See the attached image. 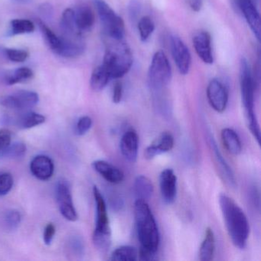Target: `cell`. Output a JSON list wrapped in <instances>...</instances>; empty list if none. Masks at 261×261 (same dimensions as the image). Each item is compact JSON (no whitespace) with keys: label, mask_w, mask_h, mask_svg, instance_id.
<instances>
[{"label":"cell","mask_w":261,"mask_h":261,"mask_svg":"<svg viewBox=\"0 0 261 261\" xmlns=\"http://www.w3.org/2000/svg\"><path fill=\"white\" fill-rule=\"evenodd\" d=\"M219 204L227 233L235 247L243 250L250 233L248 220L244 211L228 195L221 194Z\"/></svg>","instance_id":"obj_1"},{"label":"cell","mask_w":261,"mask_h":261,"mask_svg":"<svg viewBox=\"0 0 261 261\" xmlns=\"http://www.w3.org/2000/svg\"><path fill=\"white\" fill-rule=\"evenodd\" d=\"M134 218L140 249L155 254L160 247V230L146 201L137 199L135 201Z\"/></svg>","instance_id":"obj_2"},{"label":"cell","mask_w":261,"mask_h":261,"mask_svg":"<svg viewBox=\"0 0 261 261\" xmlns=\"http://www.w3.org/2000/svg\"><path fill=\"white\" fill-rule=\"evenodd\" d=\"M240 88L247 127L258 144H259L260 129L254 111L256 81L253 77L250 64L245 58H241L240 61Z\"/></svg>","instance_id":"obj_3"},{"label":"cell","mask_w":261,"mask_h":261,"mask_svg":"<svg viewBox=\"0 0 261 261\" xmlns=\"http://www.w3.org/2000/svg\"><path fill=\"white\" fill-rule=\"evenodd\" d=\"M103 57V65L111 79H120L126 75L133 65V54L129 45L122 40L111 39Z\"/></svg>","instance_id":"obj_4"},{"label":"cell","mask_w":261,"mask_h":261,"mask_svg":"<svg viewBox=\"0 0 261 261\" xmlns=\"http://www.w3.org/2000/svg\"><path fill=\"white\" fill-rule=\"evenodd\" d=\"M93 194L96 204V227L93 241L97 250L107 252L111 245V230L106 201L97 186L93 189Z\"/></svg>","instance_id":"obj_5"},{"label":"cell","mask_w":261,"mask_h":261,"mask_svg":"<svg viewBox=\"0 0 261 261\" xmlns=\"http://www.w3.org/2000/svg\"><path fill=\"white\" fill-rule=\"evenodd\" d=\"M172 68L168 58L163 51L154 54L148 71V84L153 94H160L170 83Z\"/></svg>","instance_id":"obj_6"},{"label":"cell","mask_w":261,"mask_h":261,"mask_svg":"<svg viewBox=\"0 0 261 261\" xmlns=\"http://www.w3.org/2000/svg\"><path fill=\"white\" fill-rule=\"evenodd\" d=\"M105 33L111 39L122 40L125 36L123 19L115 13L105 0H94Z\"/></svg>","instance_id":"obj_7"},{"label":"cell","mask_w":261,"mask_h":261,"mask_svg":"<svg viewBox=\"0 0 261 261\" xmlns=\"http://www.w3.org/2000/svg\"><path fill=\"white\" fill-rule=\"evenodd\" d=\"M39 97L34 91H16L10 95L0 98V105L7 109L16 111H27L34 108L39 103Z\"/></svg>","instance_id":"obj_8"},{"label":"cell","mask_w":261,"mask_h":261,"mask_svg":"<svg viewBox=\"0 0 261 261\" xmlns=\"http://www.w3.org/2000/svg\"><path fill=\"white\" fill-rule=\"evenodd\" d=\"M170 48L174 62L180 74L182 75L189 74L192 56L187 45L180 37L174 35L170 37Z\"/></svg>","instance_id":"obj_9"},{"label":"cell","mask_w":261,"mask_h":261,"mask_svg":"<svg viewBox=\"0 0 261 261\" xmlns=\"http://www.w3.org/2000/svg\"><path fill=\"white\" fill-rule=\"evenodd\" d=\"M56 198L61 214L68 221H77L79 216L73 203L71 189L66 181H60L58 183Z\"/></svg>","instance_id":"obj_10"},{"label":"cell","mask_w":261,"mask_h":261,"mask_svg":"<svg viewBox=\"0 0 261 261\" xmlns=\"http://www.w3.org/2000/svg\"><path fill=\"white\" fill-rule=\"evenodd\" d=\"M207 97L209 105L216 112L223 113L225 111L228 103V91L221 81L212 79L209 82Z\"/></svg>","instance_id":"obj_11"},{"label":"cell","mask_w":261,"mask_h":261,"mask_svg":"<svg viewBox=\"0 0 261 261\" xmlns=\"http://www.w3.org/2000/svg\"><path fill=\"white\" fill-rule=\"evenodd\" d=\"M238 5L247 21V25L259 42L261 37L260 16L256 4L252 0H238Z\"/></svg>","instance_id":"obj_12"},{"label":"cell","mask_w":261,"mask_h":261,"mask_svg":"<svg viewBox=\"0 0 261 261\" xmlns=\"http://www.w3.org/2000/svg\"><path fill=\"white\" fill-rule=\"evenodd\" d=\"M160 187L162 198L166 204L175 201L177 195V177L172 169H166L160 175Z\"/></svg>","instance_id":"obj_13"},{"label":"cell","mask_w":261,"mask_h":261,"mask_svg":"<svg viewBox=\"0 0 261 261\" xmlns=\"http://www.w3.org/2000/svg\"><path fill=\"white\" fill-rule=\"evenodd\" d=\"M195 53L204 63L212 65L214 62L212 48V37L207 32L196 33L192 39Z\"/></svg>","instance_id":"obj_14"},{"label":"cell","mask_w":261,"mask_h":261,"mask_svg":"<svg viewBox=\"0 0 261 261\" xmlns=\"http://www.w3.org/2000/svg\"><path fill=\"white\" fill-rule=\"evenodd\" d=\"M208 141L209 145H210L212 152H213L214 155H215V162H216L217 166H218V168L219 169L221 177H222L223 179H224V181H225L227 186L234 189L237 186L234 174H233L231 168L229 166L228 163L224 160L222 154L220 152L218 145H217L216 141L214 139L213 136L211 135V134L208 137Z\"/></svg>","instance_id":"obj_15"},{"label":"cell","mask_w":261,"mask_h":261,"mask_svg":"<svg viewBox=\"0 0 261 261\" xmlns=\"http://www.w3.org/2000/svg\"><path fill=\"white\" fill-rule=\"evenodd\" d=\"M122 155L130 163H135L137 160L139 149V137L134 129H128L122 136L120 143Z\"/></svg>","instance_id":"obj_16"},{"label":"cell","mask_w":261,"mask_h":261,"mask_svg":"<svg viewBox=\"0 0 261 261\" xmlns=\"http://www.w3.org/2000/svg\"><path fill=\"white\" fill-rule=\"evenodd\" d=\"M174 143V137L170 133H163L152 144L145 149V158L146 160H152L157 155L169 152L173 148Z\"/></svg>","instance_id":"obj_17"},{"label":"cell","mask_w":261,"mask_h":261,"mask_svg":"<svg viewBox=\"0 0 261 261\" xmlns=\"http://www.w3.org/2000/svg\"><path fill=\"white\" fill-rule=\"evenodd\" d=\"M54 163L46 155H37L30 163V170L35 177L40 180L49 179L54 173Z\"/></svg>","instance_id":"obj_18"},{"label":"cell","mask_w":261,"mask_h":261,"mask_svg":"<svg viewBox=\"0 0 261 261\" xmlns=\"http://www.w3.org/2000/svg\"><path fill=\"white\" fill-rule=\"evenodd\" d=\"M94 170L105 180L112 184H120L124 179V174L121 169L103 160H97L93 163Z\"/></svg>","instance_id":"obj_19"},{"label":"cell","mask_w":261,"mask_h":261,"mask_svg":"<svg viewBox=\"0 0 261 261\" xmlns=\"http://www.w3.org/2000/svg\"><path fill=\"white\" fill-rule=\"evenodd\" d=\"M74 12V20L79 31L88 32L94 27L95 16L91 7L88 5L79 6Z\"/></svg>","instance_id":"obj_20"},{"label":"cell","mask_w":261,"mask_h":261,"mask_svg":"<svg viewBox=\"0 0 261 261\" xmlns=\"http://www.w3.org/2000/svg\"><path fill=\"white\" fill-rule=\"evenodd\" d=\"M221 140L225 149L232 155H238L242 151V143L238 134L230 128L221 130Z\"/></svg>","instance_id":"obj_21"},{"label":"cell","mask_w":261,"mask_h":261,"mask_svg":"<svg viewBox=\"0 0 261 261\" xmlns=\"http://www.w3.org/2000/svg\"><path fill=\"white\" fill-rule=\"evenodd\" d=\"M134 191L137 199L146 201L153 194V184L146 175H138L134 181Z\"/></svg>","instance_id":"obj_22"},{"label":"cell","mask_w":261,"mask_h":261,"mask_svg":"<svg viewBox=\"0 0 261 261\" xmlns=\"http://www.w3.org/2000/svg\"><path fill=\"white\" fill-rule=\"evenodd\" d=\"M215 238L213 230L207 227L199 250V259L201 261L212 260L215 254Z\"/></svg>","instance_id":"obj_23"},{"label":"cell","mask_w":261,"mask_h":261,"mask_svg":"<svg viewBox=\"0 0 261 261\" xmlns=\"http://www.w3.org/2000/svg\"><path fill=\"white\" fill-rule=\"evenodd\" d=\"M38 24H39V28H40L41 32L43 35L44 39H45L47 45L49 46L53 53L60 56L61 53H62V46H63L61 37L56 36L54 32L51 29L48 28L42 21H38Z\"/></svg>","instance_id":"obj_24"},{"label":"cell","mask_w":261,"mask_h":261,"mask_svg":"<svg viewBox=\"0 0 261 261\" xmlns=\"http://www.w3.org/2000/svg\"><path fill=\"white\" fill-rule=\"evenodd\" d=\"M111 79L106 68L101 65L93 71L90 79V85L92 90L99 92L106 88Z\"/></svg>","instance_id":"obj_25"},{"label":"cell","mask_w":261,"mask_h":261,"mask_svg":"<svg viewBox=\"0 0 261 261\" xmlns=\"http://www.w3.org/2000/svg\"><path fill=\"white\" fill-rule=\"evenodd\" d=\"M45 117L42 114L25 111L16 120V125L19 129H25L35 127L45 123Z\"/></svg>","instance_id":"obj_26"},{"label":"cell","mask_w":261,"mask_h":261,"mask_svg":"<svg viewBox=\"0 0 261 261\" xmlns=\"http://www.w3.org/2000/svg\"><path fill=\"white\" fill-rule=\"evenodd\" d=\"M138 259V250L129 245L120 246L111 253V260L134 261Z\"/></svg>","instance_id":"obj_27"},{"label":"cell","mask_w":261,"mask_h":261,"mask_svg":"<svg viewBox=\"0 0 261 261\" xmlns=\"http://www.w3.org/2000/svg\"><path fill=\"white\" fill-rule=\"evenodd\" d=\"M33 76H34V73L30 68L22 67V68L15 70L10 75L7 77L6 82L8 85H16V84L27 82V81L33 79Z\"/></svg>","instance_id":"obj_28"},{"label":"cell","mask_w":261,"mask_h":261,"mask_svg":"<svg viewBox=\"0 0 261 261\" xmlns=\"http://www.w3.org/2000/svg\"><path fill=\"white\" fill-rule=\"evenodd\" d=\"M139 33H140V40L145 42L149 39L151 35L155 30V24L152 18L149 16H145L138 21L137 24Z\"/></svg>","instance_id":"obj_29"},{"label":"cell","mask_w":261,"mask_h":261,"mask_svg":"<svg viewBox=\"0 0 261 261\" xmlns=\"http://www.w3.org/2000/svg\"><path fill=\"white\" fill-rule=\"evenodd\" d=\"M10 25L13 36L31 33L35 30L34 23L29 19H13L10 22Z\"/></svg>","instance_id":"obj_30"},{"label":"cell","mask_w":261,"mask_h":261,"mask_svg":"<svg viewBox=\"0 0 261 261\" xmlns=\"http://www.w3.org/2000/svg\"><path fill=\"white\" fill-rule=\"evenodd\" d=\"M27 152V146L21 142L10 143V146L3 152L2 155H6L9 158L20 159L24 156Z\"/></svg>","instance_id":"obj_31"},{"label":"cell","mask_w":261,"mask_h":261,"mask_svg":"<svg viewBox=\"0 0 261 261\" xmlns=\"http://www.w3.org/2000/svg\"><path fill=\"white\" fill-rule=\"evenodd\" d=\"M6 55L10 61L13 62H23L28 59V51L16 48H7Z\"/></svg>","instance_id":"obj_32"},{"label":"cell","mask_w":261,"mask_h":261,"mask_svg":"<svg viewBox=\"0 0 261 261\" xmlns=\"http://www.w3.org/2000/svg\"><path fill=\"white\" fill-rule=\"evenodd\" d=\"M13 186V178L11 174L0 175V195H5L11 190Z\"/></svg>","instance_id":"obj_33"},{"label":"cell","mask_w":261,"mask_h":261,"mask_svg":"<svg viewBox=\"0 0 261 261\" xmlns=\"http://www.w3.org/2000/svg\"><path fill=\"white\" fill-rule=\"evenodd\" d=\"M92 126V119L88 116L81 117L76 125V133L77 135L83 136L86 134Z\"/></svg>","instance_id":"obj_34"},{"label":"cell","mask_w":261,"mask_h":261,"mask_svg":"<svg viewBox=\"0 0 261 261\" xmlns=\"http://www.w3.org/2000/svg\"><path fill=\"white\" fill-rule=\"evenodd\" d=\"M6 223L10 228L15 229L19 226L21 221V215L17 211L12 210L6 215Z\"/></svg>","instance_id":"obj_35"},{"label":"cell","mask_w":261,"mask_h":261,"mask_svg":"<svg viewBox=\"0 0 261 261\" xmlns=\"http://www.w3.org/2000/svg\"><path fill=\"white\" fill-rule=\"evenodd\" d=\"M12 134L9 129H0V154L6 150L11 143Z\"/></svg>","instance_id":"obj_36"},{"label":"cell","mask_w":261,"mask_h":261,"mask_svg":"<svg viewBox=\"0 0 261 261\" xmlns=\"http://www.w3.org/2000/svg\"><path fill=\"white\" fill-rule=\"evenodd\" d=\"M123 86L121 82H116L113 88L112 100L114 103H120L123 97Z\"/></svg>","instance_id":"obj_37"},{"label":"cell","mask_w":261,"mask_h":261,"mask_svg":"<svg viewBox=\"0 0 261 261\" xmlns=\"http://www.w3.org/2000/svg\"><path fill=\"white\" fill-rule=\"evenodd\" d=\"M56 227L51 223H50L45 227V230H44L43 240L44 242L47 245L51 244L53 238H54L55 233H56Z\"/></svg>","instance_id":"obj_38"},{"label":"cell","mask_w":261,"mask_h":261,"mask_svg":"<svg viewBox=\"0 0 261 261\" xmlns=\"http://www.w3.org/2000/svg\"><path fill=\"white\" fill-rule=\"evenodd\" d=\"M128 10H129V15L130 19L132 20H136V19L138 17L139 14H140L141 5H140V2H138L137 0H133L129 5Z\"/></svg>","instance_id":"obj_39"},{"label":"cell","mask_w":261,"mask_h":261,"mask_svg":"<svg viewBox=\"0 0 261 261\" xmlns=\"http://www.w3.org/2000/svg\"><path fill=\"white\" fill-rule=\"evenodd\" d=\"M187 3L189 4V7L194 12H196V13L201 11V8H202V0H187Z\"/></svg>","instance_id":"obj_40"},{"label":"cell","mask_w":261,"mask_h":261,"mask_svg":"<svg viewBox=\"0 0 261 261\" xmlns=\"http://www.w3.org/2000/svg\"><path fill=\"white\" fill-rule=\"evenodd\" d=\"M40 11L41 13H42L45 17H50V16L53 13V7L48 4H43L41 7Z\"/></svg>","instance_id":"obj_41"},{"label":"cell","mask_w":261,"mask_h":261,"mask_svg":"<svg viewBox=\"0 0 261 261\" xmlns=\"http://www.w3.org/2000/svg\"><path fill=\"white\" fill-rule=\"evenodd\" d=\"M254 4H256V2H257L258 0H252Z\"/></svg>","instance_id":"obj_42"}]
</instances>
